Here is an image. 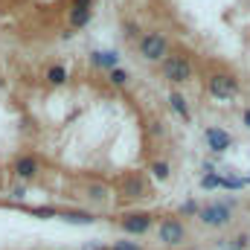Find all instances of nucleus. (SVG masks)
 <instances>
[{
	"label": "nucleus",
	"instance_id": "obj_1",
	"mask_svg": "<svg viewBox=\"0 0 250 250\" xmlns=\"http://www.w3.org/2000/svg\"><path fill=\"white\" fill-rule=\"evenodd\" d=\"M140 56H143L146 62H163V59L169 56V41H166V35H160V32H146V35L140 38Z\"/></svg>",
	"mask_w": 250,
	"mask_h": 250
},
{
	"label": "nucleus",
	"instance_id": "obj_2",
	"mask_svg": "<svg viewBox=\"0 0 250 250\" xmlns=\"http://www.w3.org/2000/svg\"><path fill=\"white\" fill-rule=\"evenodd\" d=\"M163 76H166V82H172V84H184L192 79V64H189L187 56H166L163 62Z\"/></svg>",
	"mask_w": 250,
	"mask_h": 250
},
{
	"label": "nucleus",
	"instance_id": "obj_3",
	"mask_svg": "<svg viewBox=\"0 0 250 250\" xmlns=\"http://www.w3.org/2000/svg\"><path fill=\"white\" fill-rule=\"evenodd\" d=\"M207 90H209L215 99H233V96L239 93V82H236V76H230V73H212V76L207 79Z\"/></svg>",
	"mask_w": 250,
	"mask_h": 250
},
{
	"label": "nucleus",
	"instance_id": "obj_4",
	"mask_svg": "<svg viewBox=\"0 0 250 250\" xmlns=\"http://www.w3.org/2000/svg\"><path fill=\"white\" fill-rule=\"evenodd\" d=\"M157 239H160L163 245H169V248H178V245L187 239V227H184L178 218H166V221H160Z\"/></svg>",
	"mask_w": 250,
	"mask_h": 250
},
{
	"label": "nucleus",
	"instance_id": "obj_5",
	"mask_svg": "<svg viewBox=\"0 0 250 250\" xmlns=\"http://www.w3.org/2000/svg\"><path fill=\"white\" fill-rule=\"evenodd\" d=\"M151 215L148 212H128L120 218V227H123L125 233H131V236H143V233H148L151 230Z\"/></svg>",
	"mask_w": 250,
	"mask_h": 250
},
{
	"label": "nucleus",
	"instance_id": "obj_6",
	"mask_svg": "<svg viewBox=\"0 0 250 250\" xmlns=\"http://www.w3.org/2000/svg\"><path fill=\"white\" fill-rule=\"evenodd\" d=\"M198 218H201V224H207V227H224V224L230 221V207H227V204H209V207H204V209L198 212Z\"/></svg>",
	"mask_w": 250,
	"mask_h": 250
},
{
	"label": "nucleus",
	"instance_id": "obj_7",
	"mask_svg": "<svg viewBox=\"0 0 250 250\" xmlns=\"http://www.w3.org/2000/svg\"><path fill=\"white\" fill-rule=\"evenodd\" d=\"M120 192H123V198H128V201H137V198H146V195H148V184H146L143 175L131 172V175H125L123 178Z\"/></svg>",
	"mask_w": 250,
	"mask_h": 250
},
{
	"label": "nucleus",
	"instance_id": "obj_8",
	"mask_svg": "<svg viewBox=\"0 0 250 250\" xmlns=\"http://www.w3.org/2000/svg\"><path fill=\"white\" fill-rule=\"evenodd\" d=\"M204 140H207V146L212 148V151H227L230 148V143H233V137L224 131V128H207V134H204Z\"/></svg>",
	"mask_w": 250,
	"mask_h": 250
},
{
	"label": "nucleus",
	"instance_id": "obj_9",
	"mask_svg": "<svg viewBox=\"0 0 250 250\" xmlns=\"http://www.w3.org/2000/svg\"><path fill=\"white\" fill-rule=\"evenodd\" d=\"M15 175H18L21 181H32V178L38 175V160H35L32 154H21V157L15 160Z\"/></svg>",
	"mask_w": 250,
	"mask_h": 250
},
{
	"label": "nucleus",
	"instance_id": "obj_10",
	"mask_svg": "<svg viewBox=\"0 0 250 250\" xmlns=\"http://www.w3.org/2000/svg\"><path fill=\"white\" fill-rule=\"evenodd\" d=\"M87 201L90 204H108L111 201V187L102 181H90L87 184Z\"/></svg>",
	"mask_w": 250,
	"mask_h": 250
},
{
	"label": "nucleus",
	"instance_id": "obj_11",
	"mask_svg": "<svg viewBox=\"0 0 250 250\" xmlns=\"http://www.w3.org/2000/svg\"><path fill=\"white\" fill-rule=\"evenodd\" d=\"M90 62H93V67H102V70H117L120 56L114 50H99V53H90Z\"/></svg>",
	"mask_w": 250,
	"mask_h": 250
},
{
	"label": "nucleus",
	"instance_id": "obj_12",
	"mask_svg": "<svg viewBox=\"0 0 250 250\" xmlns=\"http://www.w3.org/2000/svg\"><path fill=\"white\" fill-rule=\"evenodd\" d=\"M90 18H93V9H70V26H73V29L87 26Z\"/></svg>",
	"mask_w": 250,
	"mask_h": 250
},
{
	"label": "nucleus",
	"instance_id": "obj_13",
	"mask_svg": "<svg viewBox=\"0 0 250 250\" xmlns=\"http://www.w3.org/2000/svg\"><path fill=\"white\" fill-rule=\"evenodd\" d=\"M169 102H172L175 114H181L184 120H189V105H187V99H184L181 93H169Z\"/></svg>",
	"mask_w": 250,
	"mask_h": 250
},
{
	"label": "nucleus",
	"instance_id": "obj_14",
	"mask_svg": "<svg viewBox=\"0 0 250 250\" xmlns=\"http://www.w3.org/2000/svg\"><path fill=\"white\" fill-rule=\"evenodd\" d=\"M47 82H50V84H64V82H67V70H64L62 64H53V67L47 70Z\"/></svg>",
	"mask_w": 250,
	"mask_h": 250
},
{
	"label": "nucleus",
	"instance_id": "obj_15",
	"mask_svg": "<svg viewBox=\"0 0 250 250\" xmlns=\"http://www.w3.org/2000/svg\"><path fill=\"white\" fill-rule=\"evenodd\" d=\"M62 218L64 221H70V224H93V221H96L90 212H64Z\"/></svg>",
	"mask_w": 250,
	"mask_h": 250
},
{
	"label": "nucleus",
	"instance_id": "obj_16",
	"mask_svg": "<svg viewBox=\"0 0 250 250\" xmlns=\"http://www.w3.org/2000/svg\"><path fill=\"white\" fill-rule=\"evenodd\" d=\"M151 175H154L157 181H166V178H169V163H163V160L151 163Z\"/></svg>",
	"mask_w": 250,
	"mask_h": 250
},
{
	"label": "nucleus",
	"instance_id": "obj_17",
	"mask_svg": "<svg viewBox=\"0 0 250 250\" xmlns=\"http://www.w3.org/2000/svg\"><path fill=\"white\" fill-rule=\"evenodd\" d=\"M125 82H128V73H125L123 67H117V70H111V84H117V87H123Z\"/></svg>",
	"mask_w": 250,
	"mask_h": 250
},
{
	"label": "nucleus",
	"instance_id": "obj_18",
	"mask_svg": "<svg viewBox=\"0 0 250 250\" xmlns=\"http://www.w3.org/2000/svg\"><path fill=\"white\" fill-rule=\"evenodd\" d=\"M201 187H204V189H215V187H221V178H218V175H204Z\"/></svg>",
	"mask_w": 250,
	"mask_h": 250
},
{
	"label": "nucleus",
	"instance_id": "obj_19",
	"mask_svg": "<svg viewBox=\"0 0 250 250\" xmlns=\"http://www.w3.org/2000/svg\"><path fill=\"white\" fill-rule=\"evenodd\" d=\"M108 250H143V248H140L137 242H114Z\"/></svg>",
	"mask_w": 250,
	"mask_h": 250
},
{
	"label": "nucleus",
	"instance_id": "obj_20",
	"mask_svg": "<svg viewBox=\"0 0 250 250\" xmlns=\"http://www.w3.org/2000/svg\"><path fill=\"white\" fill-rule=\"evenodd\" d=\"M35 215H41V218H53L56 215V209H50V207H38V209H32Z\"/></svg>",
	"mask_w": 250,
	"mask_h": 250
},
{
	"label": "nucleus",
	"instance_id": "obj_21",
	"mask_svg": "<svg viewBox=\"0 0 250 250\" xmlns=\"http://www.w3.org/2000/svg\"><path fill=\"white\" fill-rule=\"evenodd\" d=\"M181 212H187V215H195V212H201V209H198V204H195V201H189V204H184V207H181Z\"/></svg>",
	"mask_w": 250,
	"mask_h": 250
},
{
	"label": "nucleus",
	"instance_id": "obj_22",
	"mask_svg": "<svg viewBox=\"0 0 250 250\" xmlns=\"http://www.w3.org/2000/svg\"><path fill=\"white\" fill-rule=\"evenodd\" d=\"M93 0H73V9H90Z\"/></svg>",
	"mask_w": 250,
	"mask_h": 250
},
{
	"label": "nucleus",
	"instance_id": "obj_23",
	"mask_svg": "<svg viewBox=\"0 0 250 250\" xmlns=\"http://www.w3.org/2000/svg\"><path fill=\"white\" fill-rule=\"evenodd\" d=\"M23 195H26V189H23V187H15V189H12V198H23Z\"/></svg>",
	"mask_w": 250,
	"mask_h": 250
},
{
	"label": "nucleus",
	"instance_id": "obj_24",
	"mask_svg": "<svg viewBox=\"0 0 250 250\" xmlns=\"http://www.w3.org/2000/svg\"><path fill=\"white\" fill-rule=\"evenodd\" d=\"M82 250H108V248H105V245H84Z\"/></svg>",
	"mask_w": 250,
	"mask_h": 250
},
{
	"label": "nucleus",
	"instance_id": "obj_25",
	"mask_svg": "<svg viewBox=\"0 0 250 250\" xmlns=\"http://www.w3.org/2000/svg\"><path fill=\"white\" fill-rule=\"evenodd\" d=\"M245 125H248V128H250V108H248V111H245Z\"/></svg>",
	"mask_w": 250,
	"mask_h": 250
},
{
	"label": "nucleus",
	"instance_id": "obj_26",
	"mask_svg": "<svg viewBox=\"0 0 250 250\" xmlns=\"http://www.w3.org/2000/svg\"><path fill=\"white\" fill-rule=\"evenodd\" d=\"M248 181H250V178H248Z\"/></svg>",
	"mask_w": 250,
	"mask_h": 250
}]
</instances>
